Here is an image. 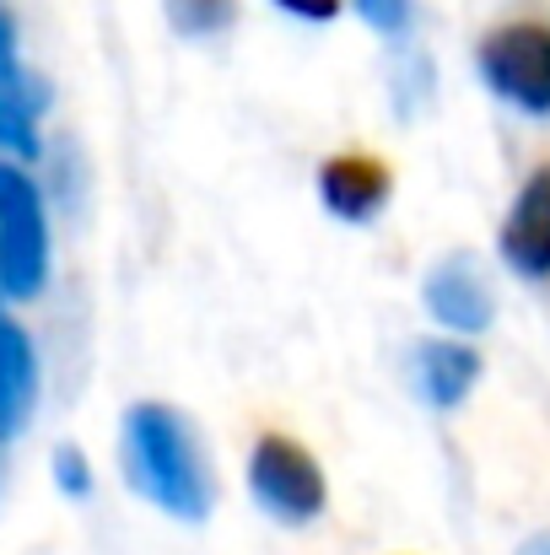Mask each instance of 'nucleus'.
Segmentation results:
<instances>
[{
	"mask_svg": "<svg viewBox=\"0 0 550 555\" xmlns=\"http://www.w3.org/2000/svg\"><path fill=\"white\" fill-rule=\"evenodd\" d=\"M119 448H125L130 486L152 507L183 524H200L210 513V475L200 459V437L174 404H130Z\"/></svg>",
	"mask_w": 550,
	"mask_h": 555,
	"instance_id": "nucleus-1",
	"label": "nucleus"
},
{
	"mask_svg": "<svg viewBox=\"0 0 550 555\" xmlns=\"http://www.w3.org/2000/svg\"><path fill=\"white\" fill-rule=\"evenodd\" d=\"M49 281V216L38 184L16 168L0 163V297L27 302Z\"/></svg>",
	"mask_w": 550,
	"mask_h": 555,
	"instance_id": "nucleus-2",
	"label": "nucleus"
},
{
	"mask_svg": "<svg viewBox=\"0 0 550 555\" xmlns=\"http://www.w3.org/2000/svg\"><path fill=\"white\" fill-rule=\"evenodd\" d=\"M248 491L281 524H314L330 502V480H324L319 459L303 442L276 437V431L259 437L248 453Z\"/></svg>",
	"mask_w": 550,
	"mask_h": 555,
	"instance_id": "nucleus-3",
	"label": "nucleus"
},
{
	"mask_svg": "<svg viewBox=\"0 0 550 555\" xmlns=\"http://www.w3.org/2000/svg\"><path fill=\"white\" fill-rule=\"evenodd\" d=\"M481 76L513 108L550 114V27L546 22H502L481 38Z\"/></svg>",
	"mask_w": 550,
	"mask_h": 555,
	"instance_id": "nucleus-4",
	"label": "nucleus"
},
{
	"mask_svg": "<svg viewBox=\"0 0 550 555\" xmlns=\"http://www.w3.org/2000/svg\"><path fill=\"white\" fill-rule=\"evenodd\" d=\"M497 243H502V259L513 275H524L535 286L550 281V168H535L524 179Z\"/></svg>",
	"mask_w": 550,
	"mask_h": 555,
	"instance_id": "nucleus-5",
	"label": "nucleus"
},
{
	"mask_svg": "<svg viewBox=\"0 0 550 555\" xmlns=\"http://www.w3.org/2000/svg\"><path fill=\"white\" fill-rule=\"evenodd\" d=\"M421 297H426L432 319H437L443 330H459V335H481V330H491V319H497V297H491L481 264L464 259V254L443 259V264L426 275Z\"/></svg>",
	"mask_w": 550,
	"mask_h": 555,
	"instance_id": "nucleus-6",
	"label": "nucleus"
},
{
	"mask_svg": "<svg viewBox=\"0 0 550 555\" xmlns=\"http://www.w3.org/2000/svg\"><path fill=\"white\" fill-rule=\"evenodd\" d=\"M319 199L341 221H372L388 205V173H383V163L357 157V152L351 157H330L319 168Z\"/></svg>",
	"mask_w": 550,
	"mask_h": 555,
	"instance_id": "nucleus-7",
	"label": "nucleus"
},
{
	"mask_svg": "<svg viewBox=\"0 0 550 555\" xmlns=\"http://www.w3.org/2000/svg\"><path fill=\"white\" fill-rule=\"evenodd\" d=\"M38 399V357L16 319L0 313V437H16Z\"/></svg>",
	"mask_w": 550,
	"mask_h": 555,
	"instance_id": "nucleus-8",
	"label": "nucleus"
},
{
	"mask_svg": "<svg viewBox=\"0 0 550 555\" xmlns=\"http://www.w3.org/2000/svg\"><path fill=\"white\" fill-rule=\"evenodd\" d=\"M475 372H481V357L470 346H459V340H426V346H415V388L437 410H453L470 393Z\"/></svg>",
	"mask_w": 550,
	"mask_h": 555,
	"instance_id": "nucleus-9",
	"label": "nucleus"
},
{
	"mask_svg": "<svg viewBox=\"0 0 550 555\" xmlns=\"http://www.w3.org/2000/svg\"><path fill=\"white\" fill-rule=\"evenodd\" d=\"M38 108H43V87H33V76L5 54L0 60V152L38 157Z\"/></svg>",
	"mask_w": 550,
	"mask_h": 555,
	"instance_id": "nucleus-10",
	"label": "nucleus"
},
{
	"mask_svg": "<svg viewBox=\"0 0 550 555\" xmlns=\"http://www.w3.org/2000/svg\"><path fill=\"white\" fill-rule=\"evenodd\" d=\"M168 16H174L179 33L200 38V33H221V27H232L238 0H168Z\"/></svg>",
	"mask_w": 550,
	"mask_h": 555,
	"instance_id": "nucleus-11",
	"label": "nucleus"
},
{
	"mask_svg": "<svg viewBox=\"0 0 550 555\" xmlns=\"http://www.w3.org/2000/svg\"><path fill=\"white\" fill-rule=\"evenodd\" d=\"M54 486H60L65 496H76V502L92 491V469H87V459H81L76 448H60V453H54Z\"/></svg>",
	"mask_w": 550,
	"mask_h": 555,
	"instance_id": "nucleus-12",
	"label": "nucleus"
},
{
	"mask_svg": "<svg viewBox=\"0 0 550 555\" xmlns=\"http://www.w3.org/2000/svg\"><path fill=\"white\" fill-rule=\"evenodd\" d=\"M357 11L378 33H405L410 27V0H357Z\"/></svg>",
	"mask_w": 550,
	"mask_h": 555,
	"instance_id": "nucleus-13",
	"label": "nucleus"
},
{
	"mask_svg": "<svg viewBox=\"0 0 550 555\" xmlns=\"http://www.w3.org/2000/svg\"><path fill=\"white\" fill-rule=\"evenodd\" d=\"M276 5L292 11V16H303V22H330L341 11V0H276Z\"/></svg>",
	"mask_w": 550,
	"mask_h": 555,
	"instance_id": "nucleus-14",
	"label": "nucleus"
},
{
	"mask_svg": "<svg viewBox=\"0 0 550 555\" xmlns=\"http://www.w3.org/2000/svg\"><path fill=\"white\" fill-rule=\"evenodd\" d=\"M11 43H16V27H11V16L0 11V60L11 54Z\"/></svg>",
	"mask_w": 550,
	"mask_h": 555,
	"instance_id": "nucleus-15",
	"label": "nucleus"
},
{
	"mask_svg": "<svg viewBox=\"0 0 550 555\" xmlns=\"http://www.w3.org/2000/svg\"><path fill=\"white\" fill-rule=\"evenodd\" d=\"M519 555H550V534H535V540H524Z\"/></svg>",
	"mask_w": 550,
	"mask_h": 555,
	"instance_id": "nucleus-16",
	"label": "nucleus"
}]
</instances>
